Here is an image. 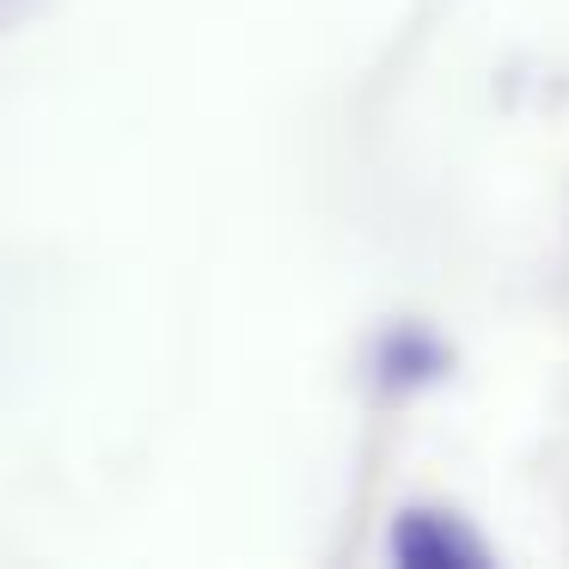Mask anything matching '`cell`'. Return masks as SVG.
<instances>
[{"label": "cell", "mask_w": 569, "mask_h": 569, "mask_svg": "<svg viewBox=\"0 0 569 569\" xmlns=\"http://www.w3.org/2000/svg\"><path fill=\"white\" fill-rule=\"evenodd\" d=\"M380 373H386V386H422V380H441V373H447V349L435 343L429 331L405 325V331H392V337L380 343Z\"/></svg>", "instance_id": "obj_2"}, {"label": "cell", "mask_w": 569, "mask_h": 569, "mask_svg": "<svg viewBox=\"0 0 569 569\" xmlns=\"http://www.w3.org/2000/svg\"><path fill=\"white\" fill-rule=\"evenodd\" d=\"M392 563L405 569H490V545L447 508H405L392 520Z\"/></svg>", "instance_id": "obj_1"}]
</instances>
